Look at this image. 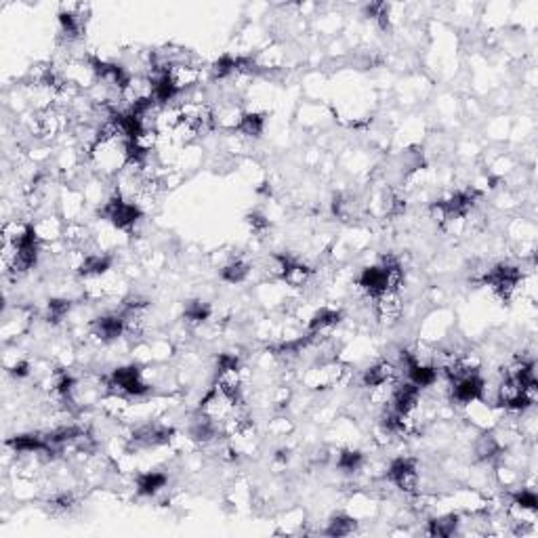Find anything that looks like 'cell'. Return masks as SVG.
I'll return each mask as SVG.
<instances>
[{
    "instance_id": "44dd1931",
    "label": "cell",
    "mask_w": 538,
    "mask_h": 538,
    "mask_svg": "<svg viewBox=\"0 0 538 538\" xmlns=\"http://www.w3.org/2000/svg\"><path fill=\"white\" fill-rule=\"evenodd\" d=\"M249 223H251V227H253V229H257V232H261V229H265V227H267V219H265L263 215H259V212L249 215Z\"/></svg>"
},
{
    "instance_id": "8992f818",
    "label": "cell",
    "mask_w": 538,
    "mask_h": 538,
    "mask_svg": "<svg viewBox=\"0 0 538 538\" xmlns=\"http://www.w3.org/2000/svg\"><path fill=\"white\" fill-rule=\"evenodd\" d=\"M124 333H126V326H124L122 314L101 316L93 322V337H97L101 343H112L118 337H122Z\"/></svg>"
},
{
    "instance_id": "4fadbf2b",
    "label": "cell",
    "mask_w": 538,
    "mask_h": 538,
    "mask_svg": "<svg viewBox=\"0 0 538 538\" xmlns=\"http://www.w3.org/2000/svg\"><path fill=\"white\" fill-rule=\"evenodd\" d=\"M458 517L456 515H446V517H439V519H433L429 521V534L431 536H452L454 532H458Z\"/></svg>"
},
{
    "instance_id": "ac0fdd59",
    "label": "cell",
    "mask_w": 538,
    "mask_h": 538,
    "mask_svg": "<svg viewBox=\"0 0 538 538\" xmlns=\"http://www.w3.org/2000/svg\"><path fill=\"white\" fill-rule=\"evenodd\" d=\"M69 307L72 305H69L67 299H53V301H49V305H47V320L51 324H59L67 316Z\"/></svg>"
},
{
    "instance_id": "3957f363",
    "label": "cell",
    "mask_w": 538,
    "mask_h": 538,
    "mask_svg": "<svg viewBox=\"0 0 538 538\" xmlns=\"http://www.w3.org/2000/svg\"><path fill=\"white\" fill-rule=\"evenodd\" d=\"M110 387H114V389H118L120 394H126V396H143L149 389V385L143 380V374L137 366L116 368L112 372V378H110Z\"/></svg>"
},
{
    "instance_id": "7c38bea8",
    "label": "cell",
    "mask_w": 538,
    "mask_h": 538,
    "mask_svg": "<svg viewBox=\"0 0 538 538\" xmlns=\"http://www.w3.org/2000/svg\"><path fill=\"white\" fill-rule=\"evenodd\" d=\"M249 271H251L249 263H244L242 259H234V261H229V263L221 269V278H223L225 282H229V284H240V282L246 280Z\"/></svg>"
},
{
    "instance_id": "30bf717a",
    "label": "cell",
    "mask_w": 538,
    "mask_h": 538,
    "mask_svg": "<svg viewBox=\"0 0 538 538\" xmlns=\"http://www.w3.org/2000/svg\"><path fill=\"white\" fill-rule=\"evenodd\" d=\"M341 322V314L335 310H320L312 322H310V339H318L326 333H330Z\"/></svg>"
},
{
    "instance_id": "9c48e42d",
    "label": "cell",
    "mask_w": 538,
    "mask_h": 538,
    "mask_svg": "<svg viewBox=\"0 0 538 538\" xmlns=\"http://www.w3.org/2000/svg\"><path fill=\"white\" fill-rule=\"evenodd\" d=\"M398 376V368L392 362H380L374 364L372 368H368L362 376L364 387H378V385H394Z\"/></svg>"
},
{
    "instance_id": "5bb4252c",
    "label": "cell",
    "mask_w": 538,
    "mask_h": 538,
    "mask_svg": "<svg viewBox=\"0 0 538 538\" xmlns=\"http://www.w3.org/2000/svg\"><path fill=\"white\" fill-rule=\"evenodd\" d=\"M362 463H364V456H362V452H358V450H343V452L339 454V458H337V467H339L341 471H345V473L358 471V469L362 467Z\"/></svg>"
},
{
    "instance_id": "6da1fadb",
    "label": "cell",
    "mask_w": 538,
    "mask_h": 538,
    "mask_svg": "<svg viewBox=\"0 0 538 538\" xmlns=\"http://www.w3.org/2000/svg\"><path fill=\"white\" fill-rule=\"evenodd\" d=\"M103 217H106L116 229H122V232H131V229L135 227V223L141 219V208H139L135 202H131V200H126V198H122V196L116 194L112 200L106 202V206H103Z\"/></svg>"
},
{
    "instance_id": "5b68a950",
    "label": "cell",
    "mask_w": 538,
    "mask_h": 538,
    "mask_svg": "<svg viewBox=\"0 0 538 538\" xmlns=\"http://www.w3.org/2000/svg\"><path fill=\"white\" fill-rule=\"evenodd\" d=\"M450 383H452V400L458 404H473L484 396V380L478 376V372L458 376Z\"/></svg>"
},
{
    "instance_id": "8fae6325",
    "label": "cell",
    "mask_w": 538,
    "mask_h": 538,
    "mask_svg": "<svg viewBox=\"0 0 538 538\" xmlns=\"http://www.w3.org/2000/svg\"><path fill=\"white\" fill-rule=\"evenodd\" d=\"M167 486V476L160 471H147L137 478V492L141 496H153Z\"/></svg>"
},
{
    "instance_id": "7a4b0ae2",
    "label": "cell",
    "mask_w": 538,
    "mask_h": 538,
    "mask_svg": "<svg viewBox=\"0 0 538 538\" xmlns=\"http://www.w3.org/2000/svg\"><path fill=\"white\" fill-rule=\"evenodd\" d=\"M519 280H521V271L513 265H496L488 269V274L482 278V282L488 284L501 299H509L517 288Z\"/></svg>"
},
{
    "instance_id": "d6986e66",
    "label": "cell",
    "mask_w": 538,
    "mask_h": 538,
    "mask_svg": "<svg viewBox=\"0 0 538 538\" xmlns=\"http://www.w3.org/2000/svg\"><path fill=\"white\" fill-rule=\"evenodd\" d=\"M498 450H501L498 442H496L494 437H490V435L480 437L478 444H476V454H478V458H482V460L494 458V456L498 454Z\"/></svg>"
},
{
    "instance_id": "2e32d148",
    "label": "cell",
    "mask_w": 538,
    "mask_h": 538,
    "mask_svg": "<svg viewBox=\"0 0 538 538\" xmlns=\"http://www.w3.org/2000/svg\"><path fill=\"white\" fill-rule=\"evenodd\" d=\"M263 124H265V118L261 114H244L238 131L249 137H259L263 133Z\"/></svg>"
},
{
    "instance_id": "ffe728a7",
    "label": "cell",
    "mask_w": 538,
    "mask_h": 538,
    "mask_svg": "<svg viewBox=\"0 0 538 538\" xmlns=\"http://www.w3.org/2000/svg\"><path fill=\"white\" fill-rule=\"evenodd\" d=\"M513 507L536 513V507H538L536 492H532V490H519V492H515V494H513Z\"/></svg>"
},
{
    "instance_id": "277c9868",
    "label": "cell",
    "mask_w": 538,
    "mask_h": 538,
    "mask_svg": "<svg viewBox=\"0 0 538 538\" xmlns=\"http://www.w3.org/2000/svg\"><path fill=\"white\" fill-rule=\"evenodd\" d=\"M387 478L404 492L408 494H417L419 488V471H417V463L412 458H398L392 463Z\"/></svg>"
},
{
    "instance_id": "ba28073f",
    "label": "cell",
    "mask_w": 538,
    "mask_h": 538,
    "mask_svg": "<svg viewBox=\"0 0 538 538\" xmlns=\"http://www.w3.org/2000/svg\"><path fill=\"white\" fill-rule=\"evenodd\" d=\"M360 286L364 288L366 294L370 296H380L383 292H389V280H387V269L383 265L366 267L360 276Z\"/></svg>"
},
{
    "instance_id": "e0dca14e",
    "label": "cell",
    "mask_w": 538,
    "mask_h": 538,
    "mask_svg": "<svg viewBox=\"0 0 538 538\" xmlns=\"http://www.w3.org/2000/svg\"><path fill=\"white\" fill-rule=\"evenodd\" d=\"M355 530V521L347 515H335L330 521H328V528H326V534L328 536H347Z\"/></svg>"
},
{
    "instance_id": "9a60e30c",
    "label": "cell",
    "mask_w": 538,
    "mask_h": 538,
    "mask_svg": "<svg viewBox=\"0 0 538 538\" xmlns=\"http://www.w3.org/2000/svg\"><path fill=\"white\" fill-rule=\"evenodd\" d=\"M210 316V307L202 301H190L185 305V320L190 324H202Z\"/></svg>"
},
{
    "instance_id": "52a82bcc",
    "label": "cell",
    "mask_w": 538,
    "mask_h": 538,
    "mask_svg": "<svg viewBox=\"0 0 538 538\" xmlns=\"http://www.w3.org/2000/svg\"><path fill=\"white\" fill-rule=\"evenodd\" d=\"M376 318L383 324H396L402 318V299L398 292L389 290V292H383L380 296H376Z\"/></svg>"
}]
</instances>
